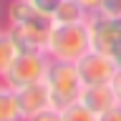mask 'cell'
<instances>
[{"label": "cell", "instance_id": "obj_1", "mask_svg": "<svg viewBox=\"0 0 121 121\" xmlns=\"http://www.w3.org/2000/svg\"><path fill=\"white\" fill-rule=\"evenodd\" d=\"M91 51V33L88 23H73V25H58L53 23L45 53L51 60L60 63H78V60Z\"/></svg>", "mask_w": 121, "mask_h": 121}, {"label": "cell", "instance_id": "obj_2", "mask_svg": "<svg viewBox=\"0 0 121 121\" xmlns=\"http://www.w3.org/2000/svg\"><path fill=\"white\" fill-rule=\"evenodd\" d=\"M45 86L51 96V108H58V111L78 104L83 91V81L78 76L76 63H60V60H51L45 73Z\"/></svg>", "mask_w": 121, "mask_h": 121}, {"label": "cell", "instance_id": "obj_3", "mask_svg": "<svg viewBox=\"0 0 121 121\" xmlns=\"http://www.w3.org/2000/svg\"><path fill=\"white\" fill-rule=\"evenodd\" d=\"M48 66H51V58L45 51H25L8 71L0 73V88L18 91L23 86H30V83H40L45 81Z\"/></svg>", "mask_w": 121, "mask_h": 121}, {"label": "cell", "instance_id": "obj_4", "mask_svg": "<svg viewBox=\"0 0 121 121\" xmlns=\"http://www.w3.org/2000/svg\"><path fill=\"white\" fill-rule=\"evenodd\" d=\"M88 33H91V51L111 53L116 45H121V18L104 13L88 15Z\"/></svg>", "mask_w": 121, "mask_h": 121}, {"label": "cell", "instance_id": "obj_5", "mask_svg": "<svg viewBox=\"0 0 121 121\" xmlns=\"http://www.w3.org/2000/svg\"><path fill=\"white\" fill-rule=\"evenodd\" d=\"M78 76H81L83 86H96V83H111L119 66L113 63V58L108 53H101V51H88L78 63Z\"/></svg>", "mask_w": 121, "mask_h": 121}, {"label": "cell", "instance_id": "obj_6", "mask_svg": "<svg viewBox=\"0 0 121 121\" xmlns=\"http://www.w3.org/2000/svg\"><path fill=\"white\" fill-rule=\"evenodd\" d=\"M13 33V38L18 40L20 51H45L48 35H51L53 20H33V23H20V25H3Z\"/></svg>", "mask_w": 121, "mask_h": 121}, {"label": "cell", "instance_id": "obj_7", "mask_svg": "<svg viewBox=\"0 0 121 121\" xmlns=\"http://www.w3.org/2000/svg\"><path fill=\"white\" fill-rule=\"evenodd\" d=\"M78 104H83L88 111H93L96 116L111 111L113 106H121L119 98H116V91H113L111 83H96V86H83L81 98Z\"/></svg>", "mask_w": 121, "mask_h": 121}, {"label": "cell", "instance_id": "obj_8", "mask_svg": "<svg viewBox=\"0 0 121 121\" xmlns=\"http://www.w3.org/2000/svg\"><path fill=\"white\" fill-rule=\"evenodd\" d=\"M15 93H18V101H20L23 111H25V119L33 116V113H40V111H45V108H51V96H48L45 81L23 86V88H18Z\"/></svg>", "mask_w": 121, "mask_h": 121}, {"label": "cell", "instance_id": "obj_9", "mask_svg": "<svg viewBox=\"0 0 121 121\" xmlns=\"http://www.w3.org/2000/svg\"><path fill=\"white\" fill-rule=\"evenodd\" d=\"M88 10L78 3V0H63L60 8L56 10L53 15V23H58V25H73V23H86L88 20Z\"/></svg>", "mask_w": 121, "mask_h": 121}, {"label": "cell", "instance_id": "obj_10", "mask_svg": "<svg viewBox=\"0 0 121 121\" xmlns=\"http://www.w3.org/2000/svg\"><path fill=\"white\" fill-rule=\"evenodd\" d=\"M0 121H25V111L18 101V93L10 88H0Z\"/></svg>", "mask_w": 121, "mask_h": 121}, {"label": "cell", "instance_id": "obj_11", "mask_svg": "<svg viewBox=\"0 0 121 121\" xmlns=\"http://www.w3.org/2000/svg\"><path fill=\"white\" fill-rule=\"evenodd\" d=\"M20 45H18V40L13 38V33L8 28L0 30V73L3 71H8V68L13 66L15 60L20 58Z\"/></svg>", "mask_w": 121, "mask_h": 121}, {"label": "cell", "instance_id": "obj_12", "mask_svg": "<svg viewBox=\"0 0 121 121\" xmlns=\"http://www.w3.org/2000/svg\"><path fill=\"white\" fill-rule=\"evenodd\" d=\"M63 121H96V113L88 111L83 104H73L68 106V108H63Z\"/></svg>", "mask_w": 121, "mask_h": 121}, {"label": "cell", "instance_id": "obj_13", "mask_svg": "<svg viewBox=\"0 0 121 121\" xmlns=\"http://www.w3.org/2000/svg\"><path fill=\"white\" fill-rule=\"evenodd\" d=\"M60 3H63V0H30V5L35 8L43 18H48V20H53V15H56V10L60 8Z\"/></svg>", "mask_w": 121, "mask_h": 121}, {"label": "cell", "instance_id": "obj_14", "mask_svg": "<svg viewBox=\"0 0 121 121\" xmlns=\"http://www.w3.org/2000/svg\"><path fill=\"white\" fill-rule=\"evenodd\" d=\"M25 121H63V113H60L58 108H45V111H40V113L28 116Z\"/></svg>", "mask_w": 121, "mask_h": 121}, {"label": "cell", "instance_id": "obj_15", "mask_svg": "<svg viewBox=\"0 0 121 121\" xmlns=\"http://www.w3.org/2000/svg\"><path fill=\"white\" fill-rule=\"evenodd\" d=\"M101 13L104 15H113V18H121V0H104Z\"/></svg>", "mask_w": 121, "mask_h": 121}, {"label": "cell", "instance_id": "obj_16", "mask_svg": "<svg viewBox=\"0 0 121 121\" xmlns=\"http://www.w3.org/2000/svg\"><path fill=\"white\" fill-rule=\"evenodd\" d=\"M96 121H121V106H113L111 111L101 113V116H96Z\"/></svg>", "mask_w": 121, "mask_h": 121}, {"label": "cell", "instance_id": "obj_17", "mask_svg": "<svg viewBox=\"0 0 121 121\" xmlns=\"http://www.w3.org/2000/svg\"><path fill=\"white\" fill-rule=\"evenodd\" d=\"M78 3H81L91 15H93V13H101V5H104V0H78Z\"/></svg>", "mask_w": 121, "mask_h": 121}, {"label": "cell", "instance_id": "obj_18", "mask_svg": "<svg viewBox=\"0 0 121 121\" xmlns=\"http://www.w3.org/2000/svg\"><path fill=\"white\" fill-rule=\"evenodd\" d=\"M111 86H113V91H116V98H119V104H121V68L116 71V76H113Z\"/></svg>", "mask_w": 121, "mask_h": 121}, {"label": "cell", "instance_id": "obj_19", "mask_svg": "<svg viewBox=\"0 0 121 121\" xmlns=\"http://www.w3.org/2000/svg\"><path fill=\"white\" fill-rule=\"evenodd\" d=\"M108 56H111V58H113V63H116V66L121 68V45H116V48H113V51L108 53Z\"/></svg>", "mask_w": 121, "mask_h": 121}]
</instances>
